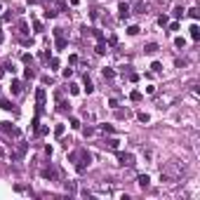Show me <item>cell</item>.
I'll return each mask as SVG.
<instances>
[{"label": "cell", "mask_w": 200, "mask_h": 200, "mask_svg": "<svg viewBox=\"0 0 200 200\" xmlns=\"http://www.w3.org/2000/svg\"><path fill=\"white\" fill-rule=\"evenodd\" d=\"M83 134H85V137H92V134H94V127H85Z\"/></svg>", "instance_id": "cell-24"}, {"label": "cell", "mask_w": 200, "mask_h": 200, "mask_svg": "<svg viewBox=\"0 0 200 200\" xmlns=\"http://www.w3.org/2000/svg\"><path fill=\"white\" fill-rule=\"evenodd\" d=\"M97 54H106V45H104V42H99V45H97Z\"/></svg>", "instance_id": "cell-23"}, {"label": "cell", "mask_w": 200, "mask_h": 200, "mask_svg": "<svg viewBox=\"0 0 200 200\" xmlns=\"http://www.w3.org/2000/svg\"><path fill=\"white\" fill-rule=\"evenodd\" d=\"M106 146H108L111 151H118V146H120V141H118V139H108V141H106Z\"/></svg>", "instance_id": "cell-13"}, {"label": "cell", "mask_w": 200, "mask_h": 200, "mask_svg": "<svg viewBox=\"0 0 200 200\" xmlns=\"http://www.w3.org/2000/svg\"><path fill=\"white\" fill-rule=\"evenodd\" d=\"M33 28H36V31L40 33V31H42V24H40V21H38V19H36V21H33Z\"/></svg>", "instance_id": "cell-30"}, {"label": "cell", "mask_w": 200, "mask_h": 200, "mask_svg": "<svg viewBox=\"0 0 200 200\" xmlns=\"http://www.w3.org/2000/svg\"><path fill=\"white\" fill-rule=\"evenodd\" d=\"M69 160H71V163H75V169H78V172H85L87 165H90V160H92V155L87 151H75V153H71V155H69Z\"/></svg>", "instance_id": "cell-1"}, {"label": "cell", "mask_w": 200, "mask_h": 200, "mask_svg": "<svg viewBox=\"0 0 200 200\" xmlns=\"http://www.w3.org/2000/svg\"><path fill=\"white\" fill-rule=\"evenodd\" d=\"M188 31H191V40H198V38H200V28L195 26V24H193V26L188 28Z\"/></svg>", "instance_id": "cell-12"}, {"label": "cell", "mask_w": 200, "mask_h": 200, "mask_svg": "<svg viewBox=\"0 0 200 200\" xmlns=\"http://www.w3.org/2000/svg\"><path fill=\"white\" fill-rule=\"evenodd\" d=\"M139 120H141V122H148V120H151V116H148V113H139Z\"/></svg>", "instance_id": "cell-28"}, {"label": "cell", "mask_w": 200, "mask_h": 200, "mask_svg": "<svg viewBox=\"0 0 200 200\" xmlns=\"http://www.w3.org/2000/svg\"><path fill=\"white\" fill-rule=\"evenodd\" d=\"M0 40H2V24H0Z\"/></svg>", "instance_id": "cell-34"}, {"label": "cell", "mask_w": 200, "mask_h": 200, "mask_svg": "<svg viewBox=\"0 0 200 200\" xmlns=\"http://www.w3.org/2000/svg\"><path fill=\"white\" fill-rule=\"evenodd\" d=\"M21 61H24V64H31L33 57H31V54H24V57H21Z\"/></svg>", "instance_id": "cell-31"}, {"label": "cell", "mask_w": 200, "mask_h": 200, "mask_svg": "<svg viewBox=\"0 0 200 200\" xmlns=\"http://www.w3.org/2000/svg\"><path fill=\"white\" fill-rule=\"evenodd\" d=\"M118 160H120V165H127V167L134 165V155L132 153H118Z\"/></svg>", "instance_id": "cell-3"}, {"label": "cell", "mask_w": 200, "mask_h": 200, "mask_svg": "<svg viewBox=\"0 0 200 200\" xmlns=\"http://www.w3.org/2000/svg\"><path fill=\"white\" fill-rule=\"evenodd\" d=\"M71 127H80V120H78V118H71Z\"/></svg>", "instance_id": "cell-32"}, {"label": "cell", "mask_w": 200, "mask_h": 200, "mask_svg": "<svg viewBox=\"0 0 200 200\" xmlns=\"http://www.w3.org/2000/svg\"><path fill=\"white\" fill-rule=\"evenodd\" d=\"M36 108H38V116H40L42 113V108H45V90H42V87H38L36 90Z\"/></svg>", "instance_id": "cell-2"}, {"label": "cell", "mask_w": 200, "mask_h": 200, "mask_svg": "<svg viewBox=\"0 0 200 200\" xmlns=\"http://www.w3.org/2000/svg\"><path fill=\"white\" fill-rule=\"evenodd\" d=\"M42 177H45V179H57V169H54L52 165H50V167H45V169H42Z\"/></svg>", "instance_id": "cell-8"}, {"label": "cell", "mask_w": 200, "mask_h": 200, "mask_svg": "<svg viewBox=\"0 0 200 200\" xmlns=\"http://www.w3.org/2000/svg\"><path fill=\"white\" fill-rule=\"evenodd\" d=\"M101 75H104L106 80H111L113 75H116V71H113V69H104V71H101Z\"/></svg>", "instance_id": "cell-15"}, {"label": "cell", "mask_w": 200, "mask_h": 200, "mask_svg": "<svg viewBox=\"0 0 200 200\" xmlns=\"http://www.w3.org/2000/svg\"><path fill=\"white\" fill-rule=\"evenodd\" d=\"M127 33H130V36H137V33H139V26H130V28H127Z\"/></svg>", "instance_id": "cell-27"}, {"label": "cell", "mask_w": 200, "mask_h": 200, "mask_svg": "<svg viewBox=\"0 0 200 200\" xmlns=\"http://www.w3.org/2000/svg\"><path fill=\"white\" fill-rule=\"evenodd\" d=\"M26 151H28V146H26V144H19V148H17V151L12 153V160H21L24 155H26Z\"/></svg>", "instance_id": "cell-5"}, {"label": "cell", "mask_w": 200, "mask_h": 200, "mask_svg": "<svg viewBox=\"0 0 200 200\" xmlns=\"http://www.w3.org/2000/svg\"><path fill=\"white\" fill-rule=\"evenodd\" d=\"M101 132H106V134H113L116 130H113V125H101Z\"/></svg>", "instance_id": "cell-20"}, {"label": "cell", "mask_w": 200, "mask_h": 200, "mask_svg": "<svg viewBox=\"0 0 200 200\" xmlns=\"http://www.w3.org/2000/svg\"><path fill=\"white\" fill-rule=\"evenodd\" d=\"M118 14H120V19H127V17H130V5H127V2H120Z\"/></svg>", "instance_id": "cell-7"}, {"label": "cell", "mask_w": 200, "mask_h": 200, "mask_svg": "<svg viewBox=\"0 0 200 200\" xmlns=\"http://www.w3.org/2000/svg\"><path fill=\"white\" fill-rule=\"evenodd\" d=\"M137 181H139V186H141V188H146V186L151 184V179H148V174H139V179H137Z\"/></svg>", "instance_id": "cell-10"}, {"label": "cell", "mask_w": 200, "mask_h": 200, "mask_svg": "<svg viewBox=\"0 0 200 200\" xmlns=\"http://www.w3.org/2000/svg\"><path fill=\"white\" fill-rule=\"evenodd\" d=\"M10 90H12V94H21V92H24V85H21V80H12Z\"/></svg>", "instance_id": "cell-6"}, {"label": "cell", "mask_w": 200, "mask_h": 200, "mask_svg": "<svg viewBox=\"0 0 200 200\" xmlns=\"http://www.w3.org/2000/svg\"><path fill=\"white\" fill-rule=\"evenodd\" d=\"M174 45H177V47H184V45H186V40H184V38H177V40H174Z\"/></svg>", "instance_id": "cell-25"}, {"label": "cell", "mask_w": 200, "mask_h": 200, "mask_svg": "<svg viewBox=\"0 0 200 200\" xmlns=\"http://www.w3.org/2000/svg\"><path fill=\"white\" fill-rule=\"evenodd\" d=\"M85 92H87V94H92V92H94V85H92V80L90 78H87V75H85Z\"/></svg>", "instance_id": "cell-11"}, {"label": "cell", "mask_w": 200, "mask_h": 200, "mask_svg": "<svg viewBox=\"0 0 200 200\" xmlns=\"http://www.w3.org/2000/svg\"><path fill=\"white\" fill-rule=\"evenodd\" d=\"M64 130H66V127H64L61 122H59V125L54 127V137H64Z\"/></svg>", "instance_id": "cell-16"}, {"label": "cell", "mask_w": 200, "mask_h": 200, "mask_svg": "<svg viewBox=\"0 0 200 200\" xmlns=\"http://www.w3.org/2000/svg\"><path fill=\"white\" fill-rule=\"evenodd\" d=\"M59 111H61V113H69V111H71V104H69V101H59Z\"/></svg>", "instance_id": "cell-14"}, {"label": "cell", "mask_w": 200, "mask_h": 200, "mask_svg": "<svg viewBox=\"0 0 200 200\" xmlns=\"http://www.w3.org/2000/svg\"><path fill=\"white\" fill-rule=\"evenodd\" d=\"M0 130L5 132V134H10V137H19V130H17V127H12L10 122H0Z\"/></svg>", "instance_id": "cell-4"}, {"label": "cell", "mask_w": 200, "mask_h": 200, "mask_svg": "<svg viewBox=\"0 0 200 200\" xmlns=\"http://www.w3.org/2000/svg\"><path fill=\"white\" fill-rule=\"evenodd\" d=\"M69 92H71V94H78V92H80V87H78V85H73V83H71V85H69Z\"/></svg>", "instance_id": "cell-22"}, {"label": "cell", "mask_w": 200, "mask_h": 200, "mask_svg": "<svg viewBox=\"0 0 200 200\" xmlns=\"http://www.w3.org/2000/svg\"><path fill=\"white\" fill-rule=\"evenodd\" d=\"M188 14L193 17V19H198V17H200V12H198V7H193V10H188Z\"/></svg>", "instance_id": "cell-29"}, {"label": "cell", "mask_w": 200, "mask_h": 200, "mask_svg": "<svg viewBox=\"0 0 200 200\" xmlns=\"http://www.w3.org/2000/svg\"><path fill=\"white\" fill-rule=\"evenodd\" d=\"M0 108H2V111H12V104L7 99H0Z\"/></svg>", "instance_id": "cell-17"}, {"label": "cell", "mask_w": 200, "mask_h": 200, "mask_svg": "<svg viewBox=\"0 0 200 200\" xmlns=\"http://www.w3.org/2000/svg\"><path fill=\"white\" fill-rule=\"evenodd\" d=\"M146 52H148V54L158 52V45H153V42H151V45H146Z\"/></svg>", "instance_id": "cell-21"}, {"label": "cell", "mask_w": 200, "mask_h": 200, "mask_svg": "<svg viewBox=\"0 0 200 200\" xmlns=\"http://www.w3.org/2000/svg\"><path fill=\"white\" fill-rule=\"evenodd\" d=\"M33 75H36V71H33V69H26V78H28V80H31V78H33Z\"/></svg>", "instance_id": "cell-33"}, {"label": "cell", "mask_w": 200, "mask_h": 200, "mask_svg": "<svg viewBox=\"0 0 200 200\" xmlns=\"http://www.w3.org/2000/svg\"><path fill=\"white\" fill-rule=\"evenodd\" d=\"M130 99H132V101H141V92H139V90H134V92L130 94Z\"/></svg>", "instance_id": "cell-19"}, {"label": "cell", "mask_w": 200, "mask_h": 200, "mask_svg": "<svg viewBox=\"0 0 200 200\" xmlns=\"http://www.w3.org/2000/svg\"><path fill=\"white\" fill-rule=\"evenodd\" d=\"M28 2H38V0H28Z\"/></svg>", "instance_id": "cell-35"}, {"label": "cell", "mask_w": 200, "mask_h": 200, "mask_svg": "<svg viewBox=\"0 0 200 200\" xmlns=\"http://www.w3.org/2000/svg\"><path fill=\"white\" fill-rule=\"evenodd\" d=\"M167 21H169V19H167L165 14H163V17H158V24H160V26H167Z\"/></svg>", "instance_id": "cell-26"}, {"label": "cell", "mask_w": 200, "mask_h": 200, "mask_svg": "<svg viewBox=\"0 0 200 200\" xmlns=\"http://www.w3.org/2000/svg\"><path fill=\"white\" fill-rule=\"evenodd\" d=\"M17 33H19L21 38H26V33H28V26H26V21H19V26H17Z\"/></svg>", "instance_id": "cell-9"}, {"label": "cell", "mask_w": 200, "mask_h": 200, "mask_svg": "<svg viewBox=\"0 0 200 200\" xmlns=\"http://www.w3.org/2000/svg\"><path fill=\"white\" fill-rule=\"evenodd\" d=\"M184 12H186V10H184L181 5H179V7H174V17H177V19H181V17H184Z\"/></svg>", "instance_id": "cell-18"}]
</instances>
